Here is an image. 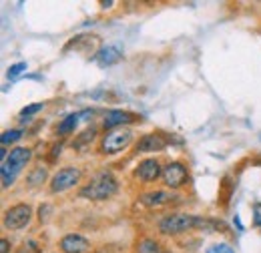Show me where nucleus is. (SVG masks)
<instances>
[{"mask_svg": "<svg viewBox=\"0 0 261 253\" xmlns=\"http://www.w3.org/2000/svg\"><path fill=\"white\" fill-rule=\"evenodd\" d=\"M191 229H205V231H225V225L215 219H205L199 215H189V213H171L165 215L159 221V231L165 235H179Z\"/></svg>", "mask_w": 261, "mask_h": 253, "instance_id": "nucleus-1", "label": "nucleus"}, {"mask_svg": "<svg viewBox=\"0 0 261 253\" xmlns=\"http://www.w3.org/2000/svg\"><path fill=\"white\" fill-rule=\"evenodd\" d=\"M117 189H119V181L115 179V175L111 171H100L79 191V195L83 199H91V201H105V199L113 197Z\"/></svg>", "mask_w": 261, "mask_h": 253, "instance_id": "nucleus-2", "label": "nucleus"}, {"mask_svg": "<svg viewBox=\"0 0 261 253\" xmlns=\"http://www.w3.org/2000/svg\"><path fill=\"white\" fill-rule=\"evenodd\" d=\"M33 157V151L27 147H16L10 151V155L6 157V161H2L0 167V177H2V187H10L14 185L16 177L22 173V169L29 165V161Z\"/></svg>", "mask_w": 261, "mask_h": 253, "instance_id": "nucleus-3", "label": "nucleus"}, {"mask_svg": "<svg viewBox=\"0 0 261 253\" xmlns=\"http://www.w3.org/2000/svg\"><path fill=\"white\" fill-rule=\"evenodd\" d=\"M133 141V131L127 127H119L113 131H107L102 141H100V151L105 155H117L123 149H127Z\"/></svg>", "mask_w": 261, "mask_h": 253, "instance_id": "nucleus-4", "label": "nucleus"}, {"mask_svg": "<svg viewBox=\"0 0 261 253\" xmlns=\"http://www.w3.org/2000/svg\"><path fill=\"white\" fill-rule=\"evenodd\" d=\"M31 217H33V207L31 205H27V203L12 205L4 213V227L10 229V231L22 229V227H27L31 223Z\"/></svg>", "mask_w": 261, "mask_h": 253, "instance_id": "nucleus-5", "label": "nucleus"}, {"mask_svg": "<svg viewBox=\"0 0 261 253\" xmlns=\"http://www.w3.org/2000/svg\"><path fill=\"white\" fill-rule=\"evenodd\" d=\"M81 169L79 167H65V169H59L53 179H50V191L53 193H63L68 191L70 187H74L79 181H81Z\"/></svg>", "mask_w": 261, "mask_h": 253, "instance_id": "nucleus-6", "label": "nucleus"}, {"mask_svg": "<svg viewBox=\"0 0 261 253\" xmlns=\"http://www.w3.org/2000/svg\"><path fill=\"white\" fill-rule=\"evenodd\" d=\"M189 179L187 167L181 161H173L163 167V181L169 189H181Z\"/></svg>", "mask_w": 261, "mask_h": 253, "instance_id": "nucleus-7", "label": "nucleus"}, {"mask_svg": "<svg viewBox=\"0 0 261 253\" xmlns=\"http://www.w3.org/2000/svg\"><path fill=\"white\" fill-rule=\"evenodd\" d=\"M135 175L145 181V183H151V181H157L159 177H163V169H161V163L157 159H145L139 163Z\"/></svg>", "mask_w": 261, "mask_h": 253, "instance_id": "nucleus-8", "label": "nucleus"}, {"mask_svg": "<svg viewBox=\"0 0 261 253\" xmlns=\"http://www.w3.org/2000/svg\"><path fill=\"white\" fill-rule=\"evenodd\" d=\"M59 247L63 253H85L91 249V241L81 233H68L61 239Z\"/></svg>", "mask_w": 261, "mask_h": 253, "instance_id": "nucleus-9", "label": "nucleus"}, {"mask_svg": "<svg viewBox=\"0 0 261 253\" xmlns=\"http://www.w3.org/2000/svg\"><path fill=\"white\" fill-rule=\"evenodd\" d=\"M133 121H137V115H133L129 111H121V109H113V111H107L105 113V119H102V125L105 129H119L123 125H129Z\"/></svg>", "mask_w": 261, "mask_h": 253, "instance_id": "nucleus-10", "label": "nucleus"}, {"mask_svg": "<svg viewBox=\"0 0 261 253\" xmlns=\"http://www.w3.org/2000/svg\"><path fill=\"white\" fill-rule=\"evenodd\" d=\"M141 203L145 207H151V209H159L163 205H169L173 199H177L173 193H167V191H149V193H143L141 197Z\"/></svg>", "mask_w": 261, "mask_h": 253, "instance_id": "nucleus-11", "label": "nucleus"}, {"mask_svg": "<svg viewBox=\"0 0 261 253\" xmlns=\"http://www.w3.org/2000/svg\"><path fill=\"white\" fill-rule=\"evenodd\" d=\"M167 147V141H165L161 135H155V133H149V135H143L137 143V151L139 153H155V151H163Z\"/></svg>", "mask_w": 261, "mask_h": 253, "instance_id": "nucleus-12", "label": "nucleus"}, {"mask_svg": "<svg viewBox=\"0 0 261 253\" xmlns=\"http://www.w3.org/2000/svg\"><path fill=\"white\" fill-rule=\"evenodd\" d=\"M121 57H123V50L117 44H107V46H102L97 53V61L100 66H109V64L119 63Z\"/></svg>", "mask_w": 261, "mask_h": 253, "instance_id": "nucleus-13", "label": "nucleus"}, {"mask_svg": "<svg viewBox=\"0 0 261 253\" xmlns=\"http://www.w3.org/2000/svg\"><path fill=\"white\" fill-rule=\"evenodd\" d=\"M83 117V113H72V115H68L65 117L63 121H61V125L57 127V133L59 135H68V133H72L76 125H79V119Z\"/></svg>", "mask_w": 261, "mask_h": 253, "instance_id": "nucleus-14", "label": "nucleus"}, {"mask_svg": "<svg viewBox=\"0 0 261 253\" xmlns=\"http://www.w3.org/2000/svg\"><path fill=\"white\" fill-rule=\"evenodd\" d=\"M20 139H22V131L20 129H10V131H4L2 133L0 143H2V147H8V145H12V143H16Z\"/></svg>", "mask_w": 261, "mask_h": 253, "instance_id": "nucleus-15", "label": "nucleus"}, {"mask_svg": "<svg viewBox=\"0 0 261 253\" xmlns=\"http://www.w3.org/2000/svg\"><path fill=\"white\" fill-rule=\"evenodd\" d=\"M137 251L139 253H159V243H157L155 239L145 237V239H141V241H139Z\"/></svg>", "mask_w": 261, "mask_h": 253, "instance_id": "nucleus-16", "label": "nucleus"}, {"mask_svg": "<svg viewBox=\"0 0 261 253\" xmlns=\"http://www.w3.org/2000/svg\"><path fill=\"white\" fill-rule=\"evenodd\" d=\"M44 179H46V169H44V167H36L33 173L29 175V183H31L33 187L40 185V183H42Z\"/></svg>", "mask_w": 261, "mask_h": 253, "instance_id": "nucleus-17", "label": "nucleus"}, {"mask_svg": "<svg viewBox=\"0 0 261 253\" xmlns=\"http://www.w3.org/2000/svg\"><path fill=\"white\" fill-rule=\"evenodd\" d=\"M42 109H44V103H34V105H29V107H24V109L20 111V117H22V121H29L33 115L40 113Z\"/></svg>", "mask_w": 261, "mask_h": 253, "instance_id": "nucleus-18", "label": "nucleus"}, {"mask_svg": "<svg viewBox=\"0 0 261 253\" xmlns=\"http://www.w3.org/2000/svg\"><path fill=\"white\" fill-rule=\"evenodd\" d=\"M27 70V63H16L8 68V79H16Z\"/></svg>", "mask_w": 261, "mask_h": 253, "instance_id": "nucleus-19", "label": "nucleus"}, {"mask_svg": "<svg viewBox=\"0 0 261 253\" xmlns=\"http://www.w3.org/2000/svg\"><path fill=\"white\" fill-rule=\"evenodd\" d=\"M205 253H235V251H233V247L227 245V243H215V245L207 247Z\"/></svg>", "mask_w": 261, "mask_h": 253, "instance_id": "nucleus-20", "label": "nucleus"}, {"mask_svg": "<svg viewBox=\"0 0 261 253\" xmlns=\"http://www.w3.org/2000/svg\"><path fill=\"white\" fill-rule=\"evenodd\" d=\"M253 225H255V227H261V203H255V205H253Z\"/></svg>", "mask_w": 261, "mask_h": 253, "instance_id": "nucleus-21", "label": "nucleus"}, {"mask_svg": "<svg viewBox=\"0 0 261 253\" xmlns=\"http://www.w3.org/2000/svg\"><path fill=\"white\" fill-rule=\"evenodd\" d=\"M50 211H53V207H50V205H42V207L38 209V219H40V221H46Z\"/></svg>", "mask_w": 261, "mask_h": 253, "instance_id": "nucleus-22", "label": "nucleus"}, {"mask_svg": "<svg viewBox=\"0 0 261 253\" xmlns=\"http://www.w3.org/2000/svg\"><path fill=\"white\" fill-rule=\"evenodd\" d=\"M0 245H2L0 253H8V239H2V241H0Z\"/></svg>", "mask_w": 261, "mask_h": 253, "instance_id": "nucleus-23", "label": "nucleus"}, {"mask_svg": "<svg viewBox=\"0 0 261 253\" xmlns=\"http://www.w3.org/2000/svg\"><path fill=\"white\" fill-rule=\"evenodd\" d=\"M163 253H169V251H163Z\"/></svg>", "mask_w": 261, "mask_h": 253, "instance_id": "nucleus-24", "label": "nucleus"}, {"mask_svg": "<svg viewBox=\"0 0 261 253\" xmlns=\"http://www.w3.org/2000/svg\"><path fill=\"white\" fill-rule=\"evenodd\" d=\"M259 139H261V135H259Z\"/></svg>", "mask_w": 261, "mask_h": 253, "instance_id": "nucleus-25", "label": "nucleus"}]
</instances>
